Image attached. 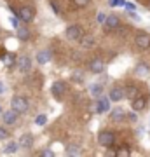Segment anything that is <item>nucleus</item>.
I'll return each instance as SVG.
<instances>
[{
  "instance_id": "obj_9",
  "label": "nucleus",
  "mask_w": 150,
  "mask_h": 157,
  "mask_svg": "<svg viewBox=\"0 0 150 157\" xmlns=\"http://www.w3.org/2000/svg\"><path fill=\"white\" fill-rule=\"evenodd\" d=\"M17 115H19V112H16L14 108H11V110H7V112L2 113V119H4V122H6L7 126H11V124L17 122Z\"/></svg>"
},
{
  "instance_id": "obj_23",
  "label": "nucleus",
  "mask_w": 150,
  "mask_h": 157,
  "mask_svg": "<svg viewBox=\"0 0 150 157\" xmlns=\"http://www.w3.org/2000/svg\"><path fill=\"white\" fill-rule=\"evenodd\" d=\"M115 155L117 157H128V155H131V150H129L128 147H121V148H119V150L115 152Z\"/></svg>"
},
{
  "instance_id": "obj_32",
  "label": "nucleus",
  "mask_w": 150,
  "mask_h": 157,
  "mask_svg": "<svg viewBox=\"0 0 150 157\" xmlns=\"http://www.w3.org/2000/svg\"><path fill=\"white\" fill-rule=\"evenodd\" d=\"M136 72L138 73H148V68L145 67V65H140V67L136 68Z\"/></svg>"
},
{
  "instance_id": "obj_16",
  "label": "nucleus",
  "mask_w": 150,
  "mask_h": 157,
  "mask_svg": "<svg viewBox=\"0 0 150 157\" xmlns=\"http://www.w3.org/2000/svg\"><path fill=\"white\" fill-rule=\"evenodd\" d=\"M103 25H105L106 30H113V28L119 26V17H117V16H106V19H105Z\"/></svg>"
},
{
  "instance_id": "obj_20",
  "label": "nucleus",
  "mask_w": 150,
  "mask_h": 157,
  "mask_svg": "<svg viewBox=\"0 0 150 157\" xmlns=\"http://www.w3.org/2000/svg\"><path fill=\"white\" fill-rule=\"evenodd\" d=\"M79 42H80L82 47H91V45L94 44V37H93V35H82V37L79 39Z\"/></svg>"
},
{
  "instance_id": "obj_28",
  "label": "nucleus",
  "mask_w": 150,
  "mask_h": 157,
  "mask_svg": "<svg viewBox=\"0 0 150 157\" xmlns=\"http://www.w3.org/2000/svg\"><path fill=\"white\" fill-rule=\"evenodd\" d=\"M72 2H73V6L75 7H86V6H89L91 0H72Z\"/></svg>"
},
{
  "instance_id": "obj_24",
  "label": "nucleus",
  "mask_w": 150,
  "mask_h": 157,
  "mask_svg": "<svg viewBox=\"0 0 150 157\" xmlns=\"http://www.w3.org/2000/svg\"><path fill=\"white\" fill-rule=\"evenodd\" d=\"M45 122H47V115H44V113H40V115L35 117V124L37 126H45Z\"/></svg>"
},
{
  "instance_id": "obj_2",
  "label": "nucleus",
  "mask_w": 150,
  "mask_h": 157,
  "mask_svg": "<svg viewBox=\"0 0 150 157\" xmlns=\"http://www.w3.org/2000/svg\"><path fill=\"white\" fill-rule=\"evenodd\" d=\"M17 16H19V19L25 23H30L35 19V9L32 6H23L19 11H17Z\"/></svg>"
},
{
  "instance_id": "obj_7",
  "label": "nucleus",
  "mask_w": 150,
  "mask_h": 157,
  "mask_svg": "<svg viewBox=\"0 0 150 157\" xmlns=\"http://www.w3.org/2000/svg\"><path fill=\"white\" fill-rule=\"evenodd\" d=\"M134 42H136V47H138V49H148L150 47V35L141 32V33L136 35V40H134Z\"/></svg>"
},
{
  "instance_id": "obj_33",
  "label": "nucleus",
  "mask_w": 150,
  "mask_h": 157,
  "mask_svg": "<svg viewBox=\"0 0 150 157\" xmlns=\"http://www.w3.org/2000/svg\"><path fill=\"white\" fill-rule=\"evenodd\" d=\"M40 155H42V157H54V152H51V150H42V152H40Z\"/></svg>"
},
{
  "instance_id": "obj_34",
  "label": "nucleus",
  "mask_w": 150,
  "mask_h": 157,
  "mask_svg": "<svg viewBox=\"0 0 150 157\" xmlns=\"http://www.w3.org/2000/svg\"><path fill=\"white\" fill-rule=\"evenodd\" d=\"M124 7H126V9H128L129 12H131V11H134V9H136V6H134V4H131V2H126V4H124Z\"/></svg>"
},
{
  "instance_id": "obj_18",
  "label": "nucleus",
  "mask_w": 150,
  "mask_h": 157,
  "mask_svg": "<svg viewBox=\"0 0 150 157\" xmlns=\"http://www.w3.org/2000/svg\"><path fill=\"white\" fill-rule=\"evenodd\" d=\"M136 96H138V89H136L134 86H128V87L124 89V98H128V100L133 101Z\"/></svg>"
},
{
  "instance_id": "obj_5",
  "label": "nucleus",
  "mask_w": 150,
  "mask_h": 157,
  "mask_svg": "<svg viewBox=\"0 0 150 157\" xmlns=\"http://www.w3.org/2000/svg\"><path fill=\"white\" fill-rule=\"evenodd\" d=\"M82 35H84V32H82V28H80L79 25H70V26L67 28V37L70 40H79Z\"/></svg>"
},
{
  "instance_id": "obj_35",
  "label": "nucleus",
  "mask_w": 150,
  "mask_h": 157,
  "mask_svg": "<svg viewBox=\"0 0 150 157\" xmlns=\"http://www.w3.org/2000/svg\"><path fill=\"white\" fill-rule=\"evenodd\" d=\"M51 7H52V11H54L56 14H60V7H58V2H54V0H52V2H51Z\"/></svg>"
},
{
  "instance_id": "obj_3",
  "label": "nucleus",
  "mask_w": 150,
  "mask_h": 157,
  "mask_svg": "<svg viewBox=\"0 0 150 157\" xmlns=\"http://www.w3.org/2000/svg\"><path fill=\"white\" fill-rule=\"evenodd\" d=\"M113 141H115V135L112 133V131H101L100 135H98V143L101 147H112L113 145Z\"/></svg>"
},
{
  "instance_id": "obj_27",
  "label": "nucleus",
  "mask_w": 150,
  "mask_h": 157,
  "mask_svg": "<svg viewBox=\"0 0 150 157\" xmlns=\"http://www.w3.org/2000/svg\"><path fill=\"white\" fill-rule=\"evenodd\" d=\"M9 21H11L12 28H17V26H19V21H21V19H19V16H14V14H12V16L9 17Z\"/></svg>"
},
{
  "instance_id": "obj_1",
  "label": "nucleus",
  "mask_w": 150,
  "mask_h": 157,
  "mask_svg": "<svg viewBox=\"0 0 150 157\" xmlns=\"http://www.w3.org/2000/svg\"><path fill=\"white\" fill-rule=\"evenodd\" d=\"M11 108H14L16 112L19 113H26L28 108H30V103H28L26 98H23V96H14L11 101Z\"/></svg>"
},
{
  "instance_id": "obj_15",
  "label": "nucleus",
  "mask_w": 150,
  "mask_h": 157,
  "mask_svg": "<svg viewBox=\"0 0 150 157\" xmlns=\"http://www.w3.org/2000/svg\"><path fill=\"white\" fill-rule=\"evenodd\" d=\"M110 101H121L124 98V89H121V87H113V89H110Z\"/></svg>"
},
{
  "instance_id": "obj_36",
  "label": "nucleus",
  "mask_w": 150,
  "mask_h": 157,
  "mask_svg": "<svg viewBox=\"0 0 150 157\" xmlns=\"http://www.w3.org/2000/svg\"><path fill=\"white\" fill-rule=\"evenodd\" d=\"M128 119H129V121H131V122H136V121H138V117H136V112L129 113V115H128Z\"/></svg>"
},
{
  "instance_id": "obj_6",
  "label": "nucleus",
  "mask_w": 150,
  "mask_h": 157,
  "mask_svg": "<svg viewBox=\"0 0 150 157\" xmlns=\"http://www.w3.org/2000/svg\"><path fill=\"white\" fill-rule=\"evenodd\" d=\"M17 70L21 73H26L32 70V59L28 56H19L17 58Z\"/></svg>"
},
{
  "instance_id": "obj_38",
  "label": "nucleus",
  "mask_w": 150,
  "mask_h": 157,
  "mask_svg": "<svg viewBox=\"0 0 150 157\" xmlns=\"http://www.w3.org/2000/svg\"><path fill=\"white\" fill-rule=\"evenodd\" d=\"M0 113H2V107H0Z\"/></svg>"
},
{
  "instance_id": "obj_25",
  "label": "nucleus",
  "mask_w": 150,
  "mask_h": 157,
  "mask_svg": "<svg viewBox=\"0 0 150 157\" xmlns=\"http://www.w3.org/2000/svg\"><path fill=\"white\" fill-rule=\"evenodd\" d=\"M72 78L75 80V82H82V80H84V75H82V72H80V70H73Z\"/></svg>"
},
{
  "instance_id": "obj_31",
  "label": "nucleus",
  "mask_w": 150,
  "mask_h": 157,
  "mask_svg": "<svg viewBox=\"0 0 150 157\" xmlns=\"http://www.w3.org/2000/svg\"><path fill=\"white\" fill-rule=\"evenodd\" d=\"M96 19H98V23H100V25H103V23H105V19H106V14H103V12H100V14L96 16Z\"/></svg>"
},
{
  "instance_id": "obj_26",
  "label": "nucleus",
  "mask_w": 150,
  "mask_h": 157,
  "mask_svg": "<svg viewBox=\"0 0 150 157\" xmlns=\"http://www.w3.org/2000/svg\"><path fill=\"white\" fill-rule=\"evenodd\" d=\"M4 61H6L7 67H11V65H14V61H16V56H14V54H6Z\"/></svg>"
},
{
  "instance_id": "obj_22",
  "label": "nucleus",
  "mask_w": 150,
  "mask_h": 157,
  "mask_svg": "<svg viewBox=\"0 0 150 157\" xmlns=\"http://www.w3.org/2000/svg\"><path fill=\"white\" fill-rule=\"evenodd\" d=\"M67 154H68V155H80V154H82V148H80L79 145H75V143H73V145H68Z\"/></svg>"
},
{
  "instance_id": "obj_8",
  "label": "nucleus",
  "mask_w": 150,
  "mask_h": 157,
  "mask_svg": "<svg viewBox=\"0 0 150 157\" xmlns=\"http://www.w3.org/2000/svg\"><path fill=\"white\" fill-rule=\"evenodd\" d=\"M110 110V98H98L96 101V113H105Z\"/></svg>"
},
{
  "instance_id": "obj_37",
  "label": "nucleus",
  "mask_w": 150,
  "mask_h": 157,
  "mask_svg": "<svg viewBox=\"0 0 150 157\" xmlns=\"http://www.w3.org/2000/svg\"><path fill=\"white\" fill-rule=\"evenodd\" d=\"M2 93H4V84L0 82V94H2Z\"/></svg>"
},
{
  "instance_id": "obj_11",
  "label": "nucleus",
  "mask_w": 150,
  "mask_h": 157,
  "mask_svg": "<svg viewBox=\"0 0 150 157\" xmlns=\"http://www.w3.org/2000/svg\"><path fill=\"white\" fill-rule=\"evenodd\" d=\"M33 135H30V133H26V135H23L21 138H19V148H32L33 147Z\"/></svg>"
},
{
  "instance_id": "obj_13",
  "label": "nucleus",
  "mask_w": 150,
  "mask_h": 157,
  "mask_svg": "<svg viewBox=\"0 0 150 157\" xmlns=\"http://www.w3.org/2000/svg\"><path fill=\"white\" fill-rule=\"evenodd\" d=\"M145 105H147V100H145L143 96H136L133 100V103H131V107H133L134 112H140V110H143Z\"/></svg>"
},
{
  "instance_id": "obj_10",
  "label": "nucleus",
  "mask_w": 150,
  "mask_h": 157,
  "mask_svg": "<svg viewBox=\"0 0 150 157\" xmlns=\"http://www.w3.org/2000/svg\"><path fill=\"white\" fill-rule=\"evenodd\" d=\"M37 63H40V65H47V63L51 61V58H52V54H51L49 49H42L37 52Z\"/></svg>"
},
{
  "instance_id": "obj_12",
  "label": "nucleus",
  "mask_w": 150,
  "mask_h": 157,
  "mask_svg": "<svg viewBox=\"0 0 150 157\" xmlns=\"http://www.w3.org/2000/svg\"><path fill=\"white\" fill-rule=\"evenodd\" d=\"M89 70L93 73H101L103 70H105V63H103V59H93V61L89 63Z\"/></svg>"
},
{
  "instance_id": "obj_30",
  "label": "nucleus",
  "mask_w": 150,
  "mask_h": 157,
  "mask_svg": "<svg viewBox=\"0 0 150 157\" xmlns=\"http://www.w3.org/2000/svg\"><path fill=\"white\" fill-rule=\"evenodd\" d=\"M108 4H110V7H117V6H122L124 7V4H126V2H124V0H110Z\"/></svg>"
},
{
  "instance_id": "obj_14",
  "label": "nucleus",
  "mask_w": 150,
  "mask_h": 157,
  "mask_svg": "<svg viewBox=\"0 0 150 157\" xmlns=\"http://www.w3.org/2000/svg\"><path fill=\"white\" fill-rule=\"evenodd\" d=\"M16 35L19 40H28L30 39V30L26 28V25H19L16 28Z\"/></svg>"
},
{
  "instance_id": "obj_29",
  "label": "nucleus",
  "mask_w": 150,
  "mask_h": 157,
  "mask_svg": "<svg viewBox=\"0 0 150 157\" xmlns=\"http://www.w3.org/2000/svg\"><path fill=\"white\" fill-rule=\"evenodd\" d=\"M9 136H11V133H9L6 128H0V140H7Z\"/></svg>"
},
{
  "instance_id": "obj_4",
  "label": "nucleus",
  "mask_w": 150,
  "mask_h": 157,
  "mask_svg": "<svg viewBox=\"0 0 150 157\" xmlns=\"http://www.w3.org/2000/svg\"><path fill=\"white\" fill-rule=\"evenodd\" d=\"M65 91H67V84H65L63 80H56V82H52V86H51V94L54 96L56 100H61L63 94H65Z\"/></svg>"
},
{
  "instance_id": "obj_21",
  "label": "nucleus",
  "mask_w": 150,
  "mask_h": 157,
  "mask_svg": "<svg viewBox=\"0 0 150 157\" xmlns=\"http://www.w3.org/2000/svg\"><path fill=\"white\" fill-rule=\"evenodd\" d=\"M101 93H103V87H101L100 84H91V86H89V94H91V96L100 98Z\"/></svg>"
},
{
  "instance_id": "obj_17",
  "label": "nucleus",
  "mask_w": 150,
  "mask_h": 157,
  "mask_svg": "<svg viewBox=\"0 0 150 157\" xmlns=\"http://www.w3.org/2000/svg\"><path fill=\"white\" fill-rule=\"evenodd\" d=\"M17 148H19V143L17 141H9L6 147H4V154L6 155H11V154H16Z\"/></svg>"
},
{
  "instance_id": "obj_19",
  "label": "nucleus",
  "mask_w": 150,
  "mask_h": 157,
  "mask_svg": "<svg viewBox=\"0 0 150 157\" xmlns=\"http://www.w3.org/2000/svg\"><path fill=\"white\" fill-rule=\"evenodd\" d=\"M124 117H126V112H124L122 108H115V110H112V112H110V119H112V121H115V122L122 121Z\"/></svg>"
}]
</instances>
